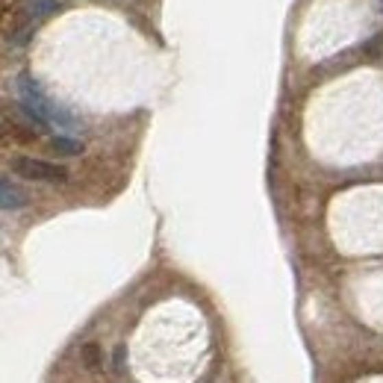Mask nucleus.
<instances>
[{
    "instance_id": "f257e3e1",
    "label": "nucleus",
    "mask_w": 383,
    "mask_h": 383,
    "mask_svg": "<svg viewBox=\"0 0 383 383\" xmlns=\"http://www.w3.org/2000/svg\"><path fill=\"white\" fill-rule=\"evenodd\" d=\"M18 97H21L24 112L29 118H36L42 127H56V130H77V127H80L77 115H71L65 106L53 103L29 74L18 77Z\"/></svg>"
},
{
    "instance_id": "f03ea898",
    "label": "nucleus",
    "mask_w": 383,
    "mask_h": 383,
    "mask_svg": "<svg viewBox=\"0 0 383 383\" xmlns=\"http://www.w3.org/2000/svg\"><path fill=\"white\" fill-rule=\"evenodd\" d=\"M12 171L24 180H36V183H65L68 171L56 162H45V160H33V156H15L12 160Z\"/></svg>"
},
{
    "instance_id": "7ed1b4c3",
    "label": "nucleus",
    "mask_w": 383,
    "mask_h": 383,
    "mask_svg": "<svg viewBox=\"0 0 383 383\" xmlns=\"http://www.w3.org/2000/svg\"><path fill=\"white\" fill-rule=\"evenodd\" d=\"M24 206H27V192L0 177V210H24Z\"/></svg>"
},
{
    "instance_id": "20e7f679",
    "label": "nucleus",
    "mask_w": 383,
    "mask_h": 383,
    "mask_svg": "<svg viewBox=\"0 0 383 383\" xmlns=\"http://www.w3.org/2000/svg\"><path fill=\"white\" fill-rule=\"evenodd\" d=\"M51 151L62 153V156H80L86 147H83V142L68 139V136H53V139H51Z\"/></svg>"
},
{
    "instance_id": "39448f33",
    "label": "nucleus",
    "mask_w": 383,
    "mask_h": 383,
    "mask_svg": "<svg viewBox=\"0 0 383 383\" xmlns=\"http://www.w3.org/2000/svg\"><path fill=\"white\" fill-rule=\"evenodd\" d=\"M56 0H27L24 3V12L29 15V18H42V15H51V12H56Z\"/></svg>"
},
{
    "instance_id": "423d86ee",
    "label": "nucleus",
    "mask_w": 383,
    "mask_h": 383,
    "mask_svg": "<svg viewBox=\"0 0 383 383\" xmlns=\"http://www.w3.org/2000/svg\"><path fill=\"white\" fill-rule=\"evenodd\" d=\"M101 362H103V351H101V345H95V342L83 345V366H86L88 371H97V369H101Z\"/></svg>"
},
{
    "instance_id": "0eeeda50",
    "label": "nucleus",
    "mask_w": 383,
    "mask_h": 383,
    "mask_svg": "<svg viewBox=\"0 0 383 383\" xmlns=\"http://www.w3.org/2000/svg\"><path fill=\"white\" fill-rule=\"evenodd\" d=\"M366 56L369 59H380L383 56V36H371V42H366Z\"/></svg>"
}]
</instances>
